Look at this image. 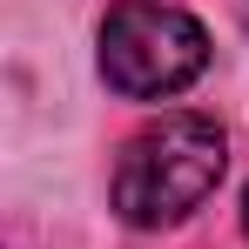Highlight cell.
I'll return each mask as SVG.
<instances>
[{
	"label": "cell",
	"instance_id": "3",
	"mask_svg": "<svg viewBox=\"0 0 249 249\" xmlns=\"http://www.w3.org/2000/svg\"><path fill=\"white\" fill-rule=\"evenodd\" d=\"M243 222H249V196H243Z\"/></svg>",
	"mask_w": 249,
	"mask_h": 249
},
{
	"label": "cell",
	"instance_id": "2",
	"mask_svg": "<svg viewBox=\"0 0 249 249\" xmlns=\"http://www.w3.org/2000/svg\"><path fill=\"white\" fill-rule=\"evenodd\" d=\"M209 68V34L168 0H122L101 20V81L122 101H168Z\"/></svg>",
	"mask_w": 249,
	"mask_h": 249
},
{
	"label": "cell",
	"instance_id": "1",
	"mask_svg": "<svg viewBox=\"0 0 249 249\" xmlns=\"http://www.w3.org/2000/svg\"><path fill=\"white\" fill-rule=\"evenodd\" d=\"M222 162H229V142L209 115H162L115 162V215L135 229H168L215 196Z\"/></svg>",
	"mask_w": 249,
	"mask_h": 249
}]
</instances>
